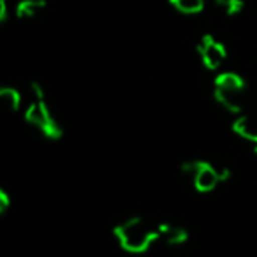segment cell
<instances>
[{
  "mask_svg": "<svg viewBox=\"0 0 257 257\" xmlns=\"http://www.w3.org/2000/svg\"><path fill=\"white\" fill-rule=\"evenodd\" d=\"M114 238L131 253H143L159 241V227L141 217H131L114 227Z\"/></svg>",
  "mask_w": 257,
  "mask_h": 257,
  "instance_id": "6da1fadb",
  "label": "cell"
},
{
  "mask_svg": "<svg viewBox=\"0 0 257 257\" xmlns=\"http://www.w3.org/2000/svg\"><path fill=\"white\" fill-rule=\"evenodd\" d=\"M30 88H32L30 90V104L25 109V120L48 140H60L64 131L48 106L43 86L39 83H32Z\"/></svg>",
  "mask_w": 257,
  "mask_h": 257,
  "instance_id": "7a4b0ae2",
  "label": "cell"
},
{
  "mask_svg": "<svg viewBox=\"0 0 257 257\" xmlns=\"http://www.w3.org/2000/svg\"><path fill=\"white\" fill-rule=\"evenodd\" d=\"M246 93V83L236 72H220L213 81L215 100L232 114H239L243 111Z\"/></svg>",
  "mask_w": 257,
  "mask_h": 257,
  "instance_id": "3957f363",
  "label": "cell"
},
{
  "mask_svg": "<svg viewBox=\"0 0 257 257\" xmlns=\"http://www.w3.org/2000/svg\"><path fill=\"white\" fill-rule=\"evenodd\" d=\"M182 171L192 180L197 192H211L231 176L227 168H215L206 161H190L182 166Z\"/></svg>",
  "mask_w": 257,
  "mask_h": 257,
  "instance_id": "277c9868",
  "label": "cell"
},
{
  "mask_svg": "<svg viewBox=\"0 0 257 257\" xmlns=\"http://www.w3.org/2000/svg\"><path fill=\"white\" fill-rule=\"evenodd\" d=\"M197 55H199L201 62L206 69L210 71H217L224 65L225 58H227V51L225 46L217 41L213 36H203L201 41L197 43Z\"/></svg>",
  "mask_w": 257,
  "mask_h": 257,
  "instance_id": "5b68a950",
  "label": "cell"
},
{
  "mask_svg": "<svg viewBox=\"0 0 257 257\" xmlns=\"http://www.w3.org/2000/svg\"><path fill=\"white\" fill-rule=\"evenodd\" d=\"M232 131H234L236 136H239L245 143H248L257 154V120L239 114L232 121Z\"/></svg>",
  "mask_w": 257,
  "mask_h": 257,
  "instance_id": "8992f818",
  "label": "cell"
},
{
  "mask_svg": "<svg viewBox=\"0 0 257 257\" xmlns=\"http://www.w3.org/2000/svg\"><path fill=\"white\" fill-rule=\"evenodd\" d=\"M159 241H164L166 245L178 246L189 239V232L187 229H183L182 225L176 224H159Z\"/></svg>",
  "mask_w": 257,
  "mask_h": 257,
  "instance_id": "52a82bcc",
  "label": "cell"
},
{
  "mask_svg": "<svg viewBox=\"0 0 257 257\" xmlns=\"http://www.w3.org/2000/svg\"><path fill=\"white\" fill-rule=\"evenodd\" d=\"M46 9V0H20L16 4V16L20 20H32Z\"/></svg>",
  "mask_w": 257,
  "mask_h": 257,
  "instance_id": "ba28073f",
  "label": "cell"
},
{
  "mask_svg": "<svg viewBox=\"0 0 257 257\" xmlns=\"http://www.w3.org/2000/svg\"><path fill=\"white\" fill-rule=\"evenodd\" d=\"M22 93L11 86H0V107L6 111H18L22 107Z\"/></svg>",
  "mask_w": 257,
  "mask_h": 257,
  "instance_id": "9c48e42d",
  "label": "cell"
},
{
  "mask_svg": "<svg viewBox=\"0 0 257 257\" xmlns=\"http://www.w3.org/2000/svg\"><path fill=\"white\" fill-rule=\"evenodd\" d=\"M169 4L182 15H197L204 9L206 0H169Z\"/></svg>",
  "mask_w": 257,
  "mask_h": 257,
  "instance_id": "30bf717a",
  "label": "cell"
},
{
  "mask_svg": "<svg viewBox=\"0 0 257 257\" xmlns=\"http://www.w3.org/2000/svg\"><path fill=\"white\" fill-rule=\"evenodd\" d=\"M215 4L220 11H224L225 15L232 16V15H238V13L243 11L245 8V2L243 0H215Z\"/></svg>",
  "mask_w": 257,
  "mask_h": 257,
  "instance_id": "8fae6325",
  "label": "cell"
},
{
  "mask_svg": "<svg viewBox=\"0 0 257 257\" xmlns=\"http://www.w3.org/2000/svg\"><path fill=\"white\" fill-rule=\"evenodd\" d=\"M11 206V197L4 189H0V215H4Z\"/></svg>",
  "mask_w": 257,
  "mask_h": 257,
  "instance_id": "7c38bea8",
  "label": "cell"
},
{
  "mask_svg": "<svg viewBox=\"0 0 257 257\" xmlns=\"http://www.w3.org/2000/svg\"><path fill=\"white\" fill-rule=\"evenodd\" d=\"M8 13H9V9H8V0H0V23L8 20Z\"/></svg>",
  "mask_w": 257,
  "mask_h": 257,
  "instance_id": "4fadbf2b",
  "label": "cell"
}]
</instances>
